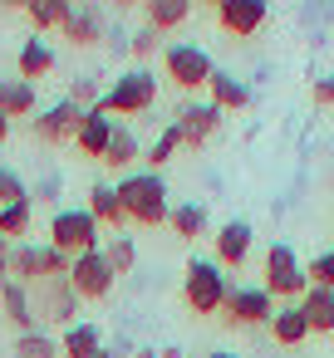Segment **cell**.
I'll return each instance as SVG.
<instances>
[{
	"label": "cell",
	"instance_id": "1",
	"mask_svg": "<svg viewBox=\"0 0 334 358\" xmlns=\"http://www.w3.org/2000/svg\"><path fill=\"white\" fill-rule=\"evenodd\" d=\"M113 192H118L123 216H128L133 226H167L172 201H167V182H162V172H128Z\"/></svg>",
	"mask_w": 334,
	"mask_h": 358
},
{
	"label": "cell",
	"instance_id": "2",
	"mask_svg": "<svg viewBox=\"0 0 334 358\" xmlns=\"http://www.w3.org/2000/svg\"><path fill=\"white\" fill-rule=\"evenodd\" d=\"M30 304H35V324L50 334V329H69V324H79V294H74V285H69V275H55V280H40V285H30Z\"/></svg>",
	"mask_w": 334,
	"mask_h": 358
},
{
	"label": "cell",
	"instance_id": "3",
	"mask_svg": "<svg viewBox=\"0 0 334 358\" xmlns=\"http://www.w3.org/2000/svg\"><path fill=\"white\" fill-rule=\"evenodd\" d=\"M158 103V74L153 69H128V74H118L109 89H104V113L109 118H133V113H148Z\"/></svg>",
	"mask_w": 334,
	"mask_h": 358
},
{
	"label": "cell",
	"instance_id": "4",
	"mask_svg": "<svg viewBox=\"0 0 334 358\" xmlns=\"http://www.w3.org/2000/svg\"><path fill=\"white\" fill-rule=\"evenodd\" d=\"M226 294H231V275H226L216 260H192V265H187V275H182V299H187L192 314H221Z\"/></svg>",
	"mask_w": 334,
	"mask_h": 358
},
{
	"label": "cell",
	"instance_id": "5",
	"mask_svg": "<svg viewBox=\"0 0 334 358\" xmlns=\"http://www.w3.org/2000/svg\"><path fill=\"white\" fill-rule=\"evenodd\" d=\"M104 226L84 211V206H64V211H55V221H50V245L60 250V255H69V260H79V255H89V250H99V236Z\"/></svg>",
	"mask_w": 334,
	"mask_h": 358
},
{
	"label": "cell",
	"instance_id": "6",
	"mask_svg": "<svg viewBox=\"0 0 334 358\" xmlns=\"http://www.w3.org/2000/svg\"><path fill=\"white\" fill-rule=\"evenodd\" d=\"M305 289H309V275H305V265H300V255L285 245V241H275L270 250H265V294L280 304H300L305 299Z\"/></svg>",
	"mask_w": 334,
	"mask_h": 358
},
{
	"label": "cell",
	"instance_id": "7",
	"mask_svg": "<svg viewBox=\"0 0 334 358\" xmlns=\"http://www.w3.org/2000/svg\"><path fill=\"white\" fill-rule=\"evenodd\" d=\"M162 64H167V79H172L177 89H207L211 74H216L211 55H207L202 45H182V40L162 50Z\"/></svg>",
	"mask_w": 334,
	"mask_h": 358
},
{
	"label": "cell",
	"instance_id": "8",
	"mask_svg": "<svg viewBox=\"0 0 334 358\" xmlns=\"http://www.w3.org/2000/svg\"><path fill=\"white\" fill-rule=\"evenodd\" d=\"M221 314H226V324H231V329H260V324H270L275 299L265 294V285H231V294H226Z\"/></svg>",
	"mask_w": 334,
	"mask_h": 358
},
{
	"label": "cell",
	"instance_id": "9",
	"mask_svg": "<svg viewBox=\"0 0 334 358\" xmlns=\"http://www.w3.org/2000/svg\"><path fill=\"white\" fill-rule=\"evenodd\" d=\"M113 280H118V275L109 270L104 250H89V255L69 260V285H74L79 299H109V294H113Z\"/></svg>",
	"mask_w": 334,
	"mask_h": 358
},
{
	"label": "cell",
	"instance_id": "10",
	"mask_svg": "<svg viewBox=\"0 0 334 358\" xmlns=\"http://www.w3.org/2000/svg\"><path fill=\"white\" fill-rule=\"evenodd\" d=\"M79 123H84V108H74L69 99H60V103H50L35 118V138L50 143V148H60V143H74L79 138Z\"/></svg>",
	"mask_w": 334,
	"mask_h": 358
},
{
	"label": "cell",
	"instance_id": "11",
	"mask_svg": "<svg viewBox=\"0 0 334 358\" xmlns=\"http://www.w3.org/2000/svg\"><path fill=\"white\" fill-rule=\"evenodd\" d=\"M221 108L216 103H182L177 108V133H182V148H207L221 128Z\"/></svg>",
	"mask_w": 334,
	"mask_h": 358
},
{
	"label": "cell",
	"instance_id": "12",
	"mask_svg": "<svg viewBox=\"0 0 334 358\" xmlns=\"http://www.w3.org/2000/svg\"><path fill=\"white\" fill-rule=\"evenodd\" d=\"M265 0H216V25L236 40H251L260 25H265Z\"/></svg>",
	"mask_w": 334,
	"mask_h": 358
},
{
	"label": "cell",
	"instance_id": "13",
	"mask_svg": "<svg viewBox=\"0 0 334 358\" xmlns=\"http://www.w3.org/2000/svg\"><path fill=\"white\" fill-rule=\"evenodd\" d=\"M104 35H109V15H104V6L84 0V6H74V10H69V20H64V40H69V45L89 50V45H99Z\"/></svg>",
	"mask_w": 334,
	"mask_h": 358
},
{
	"label": "cell",
	"instance_id": "14",
	"mask_svg": "<svg viewBox=\"0 0 334 358\" xmlns=\"http://www.w3.org/2000/svg\"><path fill=\"white\" fill-rule=\"evenodd\" d=\"M211 241H216V265H221V270H241V265H246V255H251L256 231H251L246 221H226Z\"/></svg>",
	"mask_w": 334,
	"mask_h": 358
},
{
	"label": "cell",
	"instance_id": "15",
	"mask_svg": "<svg viewBox=\"0 0 334 358\" xmlns=\"http://www.w3.org/2000/svg\"><path fill=\"white\" fill-rule=\"evenodd\" d=\"M207 94H211L207 103H216L221 113H241V108H251V89H246V79H236V74H226V69L211 74Z\"/></svg>",
	"mask_w": 334,
	"mask_h": 358
},
{
	"label": "cell",
	"instance_id": "16",
	"mask_svg": "<svg viewBox=\"0 0 334 358\" xmlns=\"http://www.w3.org/2000/svg\"><path fill=\"white\" fill-rule=\"evenodd\" d=\"M270 338L280 343V348H295V343H305L309 338V324H305V309L300 304H275V314H270Z\"/></svg>",
	"mask_w": 334,
	"mask_h": 358
},
{
	"label": "cell",
	"instance_id": "17",
	"mask_svg": "<svg viewBox=\"0 0 334 358\" xmlns=\"http://www.w3.org/2000/svg\"><path fill=\"white\" fill-rule=\"evenodd\" d=\"M109 138H113V118L104 113V108H89L84 113V123H79V152H89V157H99L104 162V152H109Z\"/></svg>",
	"mask_w": 334,
	"mask_h": 358
},
{
	"label": "cell",
	"instance_id": "18",
	"mask_svg": "<svg viewBox=\"0 0 334 358\" xmlns=\"http://www.w3.org/2000/svg\"><path fill=\"white\" fill-rule=\"evenodd\" d=\"M6 275L15 280V285H40L45 280V265H40V245L35 241H15L11 245V260H6Z\"/></svg>",
	"mask_w": 334,
	"mask_h": 358
},
{
	"label": "cell",
	"instance_id": "19",
	"mask_svg": "<svg viewBox=\"0 0 334 358\" xmlns=\"http://www.w3.org/2000/svg\"><path fill=\"white\" fill-rule=\"evenodd\" d=\"M99 226H109V231H118V226H128V216H123V201H118V192L109 187V182H94L89 187V206H84Z\"/></svg>",
	"mask_w": 334,
	"mask_h": 358
},
{
	"label": "cell",
	"instance_id": "20",
	"mask_svg": "<svg viewBox=\"0 0 334 358\" xmlns=\"http://www.w3.org/2000/svg\"><path fill=\"white\" fill-rule=\"evenodd\" d=\"M0 309H6V319L15 324V334H30V329H40V324H35L30 289H25V285H15V280H6V289H0Z\"/></svg>",
	"mask_w": 334,
	"mask_h": 358
},
{
	"label": "cell",
	"instance_id": "21",
	"mask_svg": "<svg viewBox=\"0 0 334 358\" xmlns=\"http://www.w3.org/2000/svg\"><path fill=\"white\" fill-rule=\"evenodd\" d=\"M104 348V334H99V324H89V319H79V324H69L64 334H60V353L64 358H94Z\"/></svg>",
	"mask_w": 334,
	"mask_h": 358
},
{
	"label": "cell",
	"instance_id": "22",
	"mask_svg": "<svg viewBox=\"0 0 334 358\" xmlns=\"http://www.w3.org/2000/svg\"><path fill=\"white\" fill-rule=\"evenodd\" d=\"M35 108H40L35 84H25L20 74L15 79H0V113H6V118H30Z\"/></svg>",
	"mask_w": 334,
	"mask_h": 358
},
{
	"label": "cell",
	"instance_id": "23",
	"mask_svg": "<svg viewBox=\"0 0 334 358\" xmlns=\"http://www.w3.org/2000/svg\"><path fill=\"white\" fill-rule=\"evenodd\" d=\"M15 69H20V79H25V84H35V79H45V74L55 69V50H50V45L35 35V40H25V45H20Z\"/></svg>",
	"mask_w": 334,
	"mask_h": 358
},
{
	"label": "cell",
	"instance_id": "24",
	"mask_svg": "<svg viewBox=\"0 0 334 358\" xmlns=\"http://www.w3.org/2000/svg\"><path fill=\"white\" fill-rule=\"evenodd\" d=\"M300 309H305V324H309V334H334V289H305V299H300Z\"/></svg>",
	"mask_w": 334,
	"mask_h": 358
},
{
	"label": "cell",
	"instance_id": "25",
	"mask_svg": "<svg viewBox=\"0 0 334 358\" xmlns=\"http://www.w3.org/2000/svg\"><path fill=\"white\" fill-rule=\"evenodd\" d=\"M143 15H148V30L167 35V30L187 25V15H192V0H148V6H143Z\"/></svg>",
	"mask_w": 334,
	"mask_h": 358
},
{
	"label": "cell",
	"instance_id": "26",
	"mask_svg": "<svg viewBox=\"0 0 334 358\" xmlns=\"http://www.w3.org/2000/svg\"><path fill=\"white\" fill-rule=\"evenodd\" d=\"M138 138H133V128H123V123H113V138H109V152H104V167H113V172H128L133 162H138Z\"/></svg>",
	"mask_w": 334,
	"mask_h": 358
},
{
	"label": "cell",
	"instance_id": "27",
	"mask_svg": "<svg viewBox=\"0 0 334 358\" xmlns=\"http://www.w3.org/2000/svg\"><path fill=\"white\" fill-rule=\"evenodd\" d=\"M69 10H74L69 0H25V15H30L35 30H64Z\"/></svg>",
	"mask_w": 334,
	"mask_h": 358
},
{
	"label": "cell",
	"instance_id": "28",
	"mask_svg": "<svg viewBox=\"0 0 334 358\" xmlns=\"http://www.w3.org/2000/svg\"><path fill=\"white\" fill-rule=\"evenodd\" d=\"M167 226H172L182 241H197V236H207V206H197V201H182V206H172Z\"/></svg>",
	"mask_w": 334,
	"mask_h": 358
},
{
	"label": "cell",
	"instance_id": "29",
	"mask_svg": "<svg viewBox=\"0 0 334 358\" xmlns=\"http://www.w3.org/2000/svg\"><path fill=\"white\" fill-rule=\"evenodd\" d=\"M99 250H104V260H109L113 275H133V265H138V245H133V236H109Z\"/></svg>",
	"mask_w": 334,
	"mask_h": 358
},
{
	"label": "cell",
	"instance_id": "30",
	"mask_svg": "<svg viewBox=\"0 0 334 358\" xmlns=\"http://www.w3.org/2000/svg\"><path fill=\"white\" fill-rule=\"evenodd\" d=\"M15 358H60V338L45 334V329L15 334Z\"/></svg>",
	"mask_w": 334,
	"mask_h": 358
},
{
	"label": "cell",
	"instance_id": "31",
	"mask_svg": "<svg viewBox=\"0 0 334 358\" xmlns=\"http://www.w3.org/2000/svg\"><path fill=\"white\" fill-rule=\"evenodd\" d=\"M177 148H182V133H177V123H167V128L158 133V143L148 148V172H162V167L177 157Z\"/></svg>",
	"mask_w": 334,
	"mask_h": 358
},
{
	"label": "cell",
	"instance_id": "32",
	"mask_svg": "<svg viewBox=\"0 0 334 358\" xmlns=\"http://www.w3.org/2000/svg\"><path fill=\"white\" fill-rule=\"evenodd\" d=\"M25 231H30V201L0 206V236H6V241H20Z\"/></svg>",
	"mask_w": 334,
	"mask_h": 358
},
{
	"label": "cell",
	"instance_id": "33",
	"mask_svg": "<svg viewBox=\"0 0 334 358\" xmlns=\"http://www.w3.org/2000/svg\"><path fill=\"white\" fill-rule=\"evenodd\" d=\"M15 201H30V187L15 167H0V206H15Z\"/></svg>",
	"mask_w": 334,
	"mask_h": 358
},
{
	"label": "cell",
	"instance_id": "34",
	"mask_svg": "<svg viewBox=\"0 0 334 358\" xmlns=\"http://www.w3.org/2000/svg\"><path fill=\"white\" fill-rule=\"evenodd\" d=\"M64 99H69L74 108H84V113H89V108H99V103H104V89H99V79H74Z\"/></svg>",
	"mask_w": 334,
	"mask_h": 358
},
{
	"label": "cell",
	"instance_id": "35",
	"mask_svg": "<svg viewBox=\"0 0 334 358\" xmlns=\"http://www.w3.org/2000/svg\"><path fill=\"white\" fill-rule=\"evenodd\" d=\"M305 275H309V285H314V289H334V245H329V250H319V255L305 265Z\"/></svg>",
	"mask_w": 334,
	"mask_h": 358
},
{
	"label": "cell",
	"instance_id": "36",
	"mask_svg": "<svg viewBox=\"0 0 334 358\" xmlns=\"http://www.w3.org/2000/svg\"><path fill=\"white\" fill-rule=\"evenodd\" d=\"M158 50H162V35H158V30H148V25L128 40V55H133V59H148V55H158Z\"/></svg>",
	"mask_w": 334,
	"mask_h": 358
},
{
	"label": "cell",
	"instance_id": "37",
	"mask_svg": "<svg viewBox=\"0 0 334 358\" xmlns=\"http://www.w3.org/2000/svg\"><path fill=\"white\" fill-rule=\"evenodd\" d=\"M40 265H45V280H55V275H69V255H60L50 241L40 245Z\"/></svg>",
	"mask_w": 334,
	"mask_h": 358
},
{
	"label": "cell",
	"instance_id": "38",
	"mask_svg": "<svg viewBox=\"0 0 334 358\" xmlns=\"http://www.w3.org/2000/svg\"><path fill=\"white\" fill-rule=\"evenodd\" d=\"M314 103H324V108H334V74H324V79H314Z\"/></svg>",
	"mask_w": 334,
	"mask_h": 358
},
{
	"label": "cell",
	"instance_id": "39",
	"mask_svg": "<svg viewBox=\"0 0 334 358\" xmlns=\"http://www.w3.org/2000/svg\"><path fill=\"white\" fill-rule=\"evenodd\" d=\"M6 143H11V118L0 113V148H6Z\"/></svg>",
	"mask_w": 334,
	"mask_h": 358
},
{
	"label": "cell",
	"instance_id": "40",
	"mask_svg": "<svg viewBox=\"0 0 334 358\" xmlns=\"http://www.w3.org/2000/svg\"><path fill=\"white\" fill-rule=\"evenodd\" d=\"M11 245H15V241H6V236H0V265L11 260Z\"/></svg>",
	"mask_w": 334,
	"mask_h": 358
},
{
	"label": "cell",
	"instance_id": "41",
	"mask_svg": "<svg viewBox=\"0 0 334 358\" xmlns=\"http://www.w3.org/2000/svg\"><path fill=\"white\" fill-rule=\"evenodd\" d=\"M94 358H118V348H99V353H94Z\"/></svg>",
	"mask_w": 334,
	"mask_h": 358
},
{
	"label": "cell",
	"instance_id": "42",
	"mask_svg": "<svg viewBox=\"0 0 334 358\" xmlns=\"http://www.w3.org/2000/svg\"><path fill=\"white\" fill-rule=\"evenodd\" d=\"M207 358H236V353H221V348H216V353H207Z\"/></svg>",
	"mask_w": 334,
	"mask_h": 358
},
{
	"label": "cell",
	"instance_id": "43",
	"mask_svg": "<svg viewBox=\"0 0 334 358\" xmlns=\"http://www.w3.org/2000/svg\"><path fill=\"white\" fill-rule=\"evenodd\" d=\"M6 280H11V275H6V265H0V289H6Z\"/></svg>",
	"mask_w": 334,
	"mask_h": 358
}]
</instances>
